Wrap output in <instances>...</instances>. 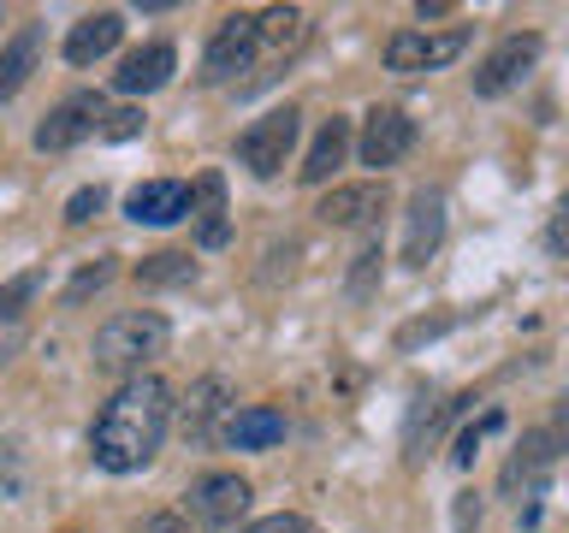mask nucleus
I'll use <instances>...</instances> for the list:
<instances>
[{
  "label": "nucleus",
  "mask_w": 569,
  "mask_h": 533,
  "mask_svg": "<svg viewBox=\"0 0 569 533\" xmlns=\"http://www.w3.org/2000/svg\"><path fill=\"white\" fill-rule=\"evenodd\" d=\"M445 238V195L439 190H416V202L403 213V261L409 266H427L433 249Z\"/></svg>",
  "instance_id": "f8f14e48"
},
{
  "label": "nucleus",
  "mask_w": 569,
  "mask_h": 533,
  "mask_svg": "<svg viewBox=\"0 0 569 533\" xmlns=\"http://www.w3.org/2000/svg\"><path fill=\"white\" fill-rule=\"evenodd\" d=\"M243 533H320L309 515H267V522H249Z\"/></svg>",
  "instance_id": "c85d7f7f"
},
{
  "label": "nucleus",
  "mask_w": 569,
  "mask_h": 533,
  "mask_svg": "<svg viewBox=\"0 0 569 533\" xmlns=\"http://www.w3.org/2000/svg\"><path fill=\"white\" fill-rule=\"evenodd\" d=\"M131 533H190V527H184V515L160 510V515H142V522H137Z\"/></svg>",
  "instance_id": "7c9ffc66"
},
{
  "label": "nucleus",
  "mask_w": 569,
  "mask_h": 533,
  "mask_svg": "<svg viewBox=\"0 0 569 533\" xmlns=\"http://www.w3.org/2000/svg\"><path fill=\"white\" fill-rule=\"evenodd\" d=\"M36 284H42V273H18L7 291H0V320H7V326H12L18 314H24V302L36 296Z\"/></svg>",
  "instance_id": "b1692460"
},
{
  "label": "nucleus",
  "mask_w": 569,
  "mask_h": 533,
  "mask_svg": "<svg viewBox=\"0 0 569 533\" xmlns=\"http://www.w3.org/2000/svg\"><path fill=\"white\" fill-rule=\"evenodd\" d=\"M498 421H505V415H498V409H487V415H480V421L469 426V433H462V439H457V451H451V462H457V469H469V462H475V444H480V439H487V433H492V426H498Z\"/></svg>",
  "instance_id": "bb28decb"
},
{
  "label": "nucleus",
  "mask_w": 569,
  "mask_h": 533,
  "mask_svg": "<svg viewBox=\"0 0 569 533\" xmlns=\"http://www.w3.org/2000/svg\"><path fill=\"white\" fill-rule=\"evenodd\" d=\"M36 60H42V24H18V36L0 48V101H12L30 83Z\"/></svg>",
  "instance_id": "f3484780"
},
{
  "label": "nucleus",
  "mask_w": 569,
  "mask_h": 533,
  "mask_svg": "<svg viewBox=\"0 0 569 533\" xmlns=\"http://www.w3.org/2000/svg\"><path fill=\"white\" fill-rule=\"evenodd\" d=\"M107 284H113V261H96V266H83V273L66 284V302H83V296L107 291Z\"/></svg>",
  "instance_id": "393cba45"
},
{
  "label": "nucleus",
  "mask_w": 569,
  "mask_h": 533,
  "mask_svg": "<svg viewBox=\"0 0 569 533\" xmlns=\"http://www.w3.org/2000/svg\"><path fill=\"white\" fill-rule=\"evenodd\" d=\"M302 36H309V24H302L297 7L261 12V53H291V48H302Z\"/></svg>",
  "instance_id": "412c9836"
},
{
  "label": "nucleus",
  "mask_w": 569,
  "mask_h": 533,
  "mask_svg": "<svg viewBox=\"0 0 569 533\" xmlns=\"http://www.w3.org/2000/svg\"><path fill=\"white\" fill-rule=\"evenodd\" d=\"M226 439L238 444V451H267V444L284 439V415L279 409H238V415L226 421Z\"/></svg>",
  "instance_id": "aec40b11"
},
{
  "label": "nucleus",
  "mask_w": 569,
  "mask_h": 533,
  "mask_svg": "<svg viewBox=\"0 0 569 533\" xmlns=\"http://www.w3.org/2000/svg\"><path fill=\"white\" fill-rule=\"evenodd\" d=\"M256 60H261V18L256 12H231L226 24L213 30L208 53H202V83H231Z\"/></svg>",
  "instance_id": "20e7f679"
},
{
  "label": "nucleus",
  "mask_w": 569,
  "mask_h": 533,
  "mask_svg": "<svg viewBox=\"0 0 569 533\" xmlns=\"http://www.w3.org/2000/svg\"><path fill=\"white\" fill-rule=\"evenodd\" d=\"M167 338L172 326L149 309H131V314H113L107 326L96 332V368L101 373H131L142 380V368L154 362V355H167Z\"/></svg>",
  "instance_id": "f03ea898"
},
{
  "label": "nucleus",
  "mask_w": 569,
  "mask_h": 533,
  "mask_svg": "<svg viewBox=\"0 0 569 533\" xmlns=\"http://www.w3.org/2000/svg\"><path fill=\"white\" fill-rule=\"evenodd\" d=\"M18 492V451L12 444H0V497Z\"/></svg>",
  "instance_id": "473e14b6"
},
{
  "label": "nucleus",
  "mask_w": 569,
  "mask_h": 533,
  "mask_svg": "<svg viewBox=\"0 0 569 533\" xmlns=\"http://www.w3.org/2000/svg\"><path fill=\"white\" fill-rule=\"evenodd\" d=\"M190 202H196L190 184H178V178H149V184H137L124 195V213H131L137 225H172L190 213Z\"/></svg>",
  "instance_id": "9b49d317"
},
{
  "label": "nucleus",
  "mask_w": 569,
  "mask_h": 533,
  "mask_svg": "<svg viewBox=\"0 0 569 533\" xmlns=\"http://www.w3.org/2000/svg\"><path fill=\"white\" fill-rule=\"evenodd\" d=\"M345 154H350V119H327L320 124V137H315V149H309V160H302V184H327V178L345 167Z\"/></svg>",
  "instance_id": "6ab92c4d"
},
{
  "label": "nucleus",
  "mask_w": 569,
  "mask_h": 533,
  "mask_svg": "<svg viewBox=\"0 0 569 533\" xmlns=\"http://www.w3.org/2000/svg\"><path fill=\"white\" fill-rule=\"evenodd\" d=\"M172 71H178L172 42H149V48L124 53V66L113 71V89H119V95H154V89L172 83Z\"/></svg>",
  "instance_id": "ddd939ff"
},
{
  "label": "nucleus",
  "mask_w": 569,
  "mask_h": 533,
  "mask_svg": "<svg viewBox=\"0 0 569 533\" xmlns=\"http://www.w3.org/2000/svg\"><path fill=\"white\" fill-rule=\"evenodd\" d=\"M101 208H107V190H101V184H89V190H78V195L66 202V225H89Z\"/></svg>",
  "instance_id": "a878e982"
},
{
  "label": "nucleus",
  "mask_w": 569,
  "mask_h": 533,
  "mask_svg": "<svg viewBox=\"0 0 569 533\" xmlns=\"http://www.w3.org/2000/svg\"><path fill=\"white\" fill-rule=\"evenodd\" d=\"M226 398H231V385L220 380V373H208V380L190 385V398L178 403V426H184L190 444H208L213 439V421L226 415Z\"/></svg>",
  "instance_id": "4468645a"
},
{
  "label": "nucleus",
  "mask_w": 569,
  "mask_h": 533,
  "mask_svg": "<svg viewBox=\"0 0 569 533\" xmlns=\"http://www.w3.org/2000/svg\"><path fill=\"white\" fill-rule=\"evenodd\" d=\"M297 131H302V113H297V107H273V113H261V119L238 137V160H243L256 178H279L284 160H291V149H297Z\"/></svg>",
  "instance_id": "7ed1b4c3"
},
{
  "label": "nucleus",
  "mask_w": 569,
  "mask_h": 533,
  "mask_svg": "<svg viewBox=\"0 0 569 533\" xmlns=\"http://www.w3.org/2000/svg\"><path fill=\"white\" fill-rule=\"evenodd\" d=\"M373 279H380V243H362V255H356V273H350V296L356 302H368L373 296Z\"/></svg>",
  "instance_id": "5701e85b"
},
{
  "label": "nucleus",
  "mask_w": 569,
  "mask_h": 533,
  "mask_svg": "<svg viewBox=\"0 0 569 533\" xmlns=\"http://www.w3.org/2000/svg\"><path fill=\"white\" fill-rule=\"evenodd\" d=\"M196 243L202 249H226L231 238V225H226V184H220V172H208V178H196Z\"/></svg>",
  "instance_id": "a211bd4d"
},
{
  "label": "nucleus",
  "mask_w": 569,
  "mask_h": 533,
  "mask_svg": "<svg viewBox=\"0 0 569 533\" xmlns=\"http://www.w3.org/2000/svg\"><path fill=\"white\" fill-rule=\"evenodd\" d=\"M469 48V30H398L386 42V71H398V78H416V71H439L451 66L457 53Z\"/></svg>",
  "instance_id": "39448f33"
},
{
  "label": "nucleus",
  "mask_w": 569,
  "mask_h": 533,
  "mask_svg": "<svg viewBox=\"0 0 569 533\" xmlns=\"http://www.w3.org/2000/svg\"><path fill=\"white\" fill-rule=\"evenodd\" d=\"M190 279H196V261H190V255H178V249L137 261V284H142V291H160V284H190Z\"/></svg>",
  "instance_id": "4be33fe9"
},
{
  "label": "nucleus",
  "mask_w": 569,
  "mask_h": 533,
  "mask_svg": "<svg viewBox=\"0 0 569 533\" xmlns=\"http://www.w3.org/2000/svg\"><path fill=\"white\" fill-rule=\"evenodd\" d=\"M445 326H451V320H416V326H403V332H398V344L409 350V344H421V338H439Z\"/></svg>",
  "instance_id": "2f4dec72"
},
{
  "label": "nucleus",
  "mask_w": 569,
  "mask_h": 533,
  "mask_svg": "<svg viewBox=\"0 0 569 533\" xmlns=\"http://www.w3.org/2000/svg\"><path fill=\"white\" fill-rule=\"evenodd\" d=\"M101 124H107V101L96 95V89H78V95H66L42 124H36V149H42V154H66V149H78L83 137H96Z\"/></svg>",
  "instance_id": "423d86ee"
},
{
  "label": "nucleus",
  "mask_w": 569,
  "mask_h": 533,
  "mask_svg": "<svg viewBox=\"0 0 569 533\" xmlns=\"http://www.w3.org/2000/svg\"><path fill=\"white\" fill-rule=\"evenodd\" d=\"M546 433H551V439H558L563 451H569V398H558V415H551V426H546Z\"/></svg>",
  "instance_id": "72a5a7b5"
},
{
  "label": "nucleus",
  "mask_w": 569,
  "mask_h": 533,
  "mask_svg": "<svg viewBox=\"0 0 569 533\" xmlns=\"http://www.w3.org/2000/svg\"><path fill=\"white\" fill-rule=\"evenodd\" d=\"M142 131V113L137 107H124V113H107V124H101V137H113V142H131Z\"/></svg>",
  "instance_id": "c756f323"
},
{
  "label": "nucleus",
  "mask_w": 569,
  "mask_h": 533,
  "mask_svg": "<svg viewBox=\"0 0 569 533\" xmlns=\"http://www.w3.org/2000/svg\"><path fill=\"white\" fill-rule=\"evenodd\" d=\"M563 456V444L546 433V426H533V433L516 444V456L505 462V492L516 497V504H522V497H533L546 486V474H551V462Z\"/></svg>",
  "instance_id": "9d476101"
},
{
  "label": "nucleus",
  "mask_w": 569,
  "mask_h": 533,
  "mask_svg": "<svg viewBox=\"0 0 569 533\" xmlns=\"http://www.w3.org/2000/svg\"><path fill=\"white\" fill-rule=\"evenodd\" d=\"M249 510V480L243 474H202L190 486V515L202 527H238Z\"/></svg>",
  "instance_id": "1a4fd4ad"
},
{
  "label": "nucleus",
  "mask_w": 569,
  "mask_h": 533,
  "mask_svg": "<svg viewBox=\"0 0 569 533\" xmlns=\"http://www.w3.org/2000/svg\"><path fill=\"white\" fill-rule=\"evenodd\" d=\"M546 249H551V255H569V190L558 195V208H551V225H546Z\"/></svg>",
  "instance_id": "cd10ccee"
},
{
  "label": "nucleus",
  "mask_w": 569,
  "mask_h": 533,
  "mask_svg": "<svg viewBox=\"0 0 569 533\" xmlns=\"http://www.w3.org/2000/svg\"><path fill=\"white\" fill-rule=\"evenodd\" d=\"M172 391L154 380V373H142V380H124L113 398L101 403L96 426H89V456L101 462L107 474H137L149 469L160 439H167L172 426Z\"/></svg>",
  "instance_id": "f257e3e1"
},
{
  "label": "nucleus",
  "mask_w": 569,
  "mask_h": 533,
  "mask_svg": "<svg viewBox=\"0 0 569 533\" xmlns=\"http://www.w3.org/2000/svg\"><path fill=\"white\" fill-rule=\"evenodd\" d=\"M373 213H386V184L373 178V184H345L332 190L327 202H320V220L327 225H368Z\"/></svg>",
  "instance_id": "dca6fc26"
},
{
  "label": "nucleus",
  "mask_w": 569,
  "mask_h": 533,
  "mask_svg": "<svg viewBox=\"0 0 569 533\" xmlns=\"http://www.w3.org/2000/svg\"><path fill=\"white\" fill-rule=\"evenodd\" d=\"M409 149H416V119H409L403 107H373L368 124H362V142H356L362 167L386 172V167H398Z\"/></svg>",
  "instance_id": "0eeeda50"
},
{
  "label": "nucleus",
  "mask_w": 569,
  "mask_h": 533,
  "mask_svg": "<svg viewBox=\"0 0 569 533\" xmlns=\"http://www.w3.org/2000/svg\"><path fill=\"white\" fill-rule=\"evenodd\" d=\"M119 36H124V18H119V12H89V18H78V24H71V36H66V60H71V66H96L101 53L119 48Z\"/></svg>",
  "instance_id": "2eb2a0df"
},
{
  "label": "nucleus",
  "mask_w": 569,
  "mask_h": 533,
  "mask_svg": "<svg viewBox=\"0 0 569 533\" xmlns=\"http://www.w3.org/2000/svg\"><path fill=\"white\" fill-rule=\"evenodd\" d=\"M445 12H451L445 0H421V7H416V18H445Z\"/></svg>",
  "instance_id": "f704fd0d"
},
{
  "label": "nucleus",
  "mask_w": 569,
  "mask_h": 533,
  "mask_svg": "<svg viewBox=\"0 0 569 533\" xmlns=\"http://www.w3.org/2000/svg\"><path fill=\"white\" fill-rule=\"evenodd\" d=\"M533 60H540V36H533V30L505 36V42H498L487 60H480V71H475V95H487V101L510 95V89L533 71Z\"/></svg>",
  "instance_id": "6e6552de"
}]
</instances>
